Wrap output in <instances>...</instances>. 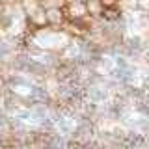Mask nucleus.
<instances>
[{"label":"nucleus","instance_id":"obj_1","mask_svg":"<svg viewBox=\"0 0 149 149\" xmlns=\"http://www.w3.org/2000/svg\"><path fill=\"white\" fill-rule=\"evenodd\" d=\"M84 2H90V0H84Z\"/></svg>","mask_w":149,"mask_h":149}]
</instances>
